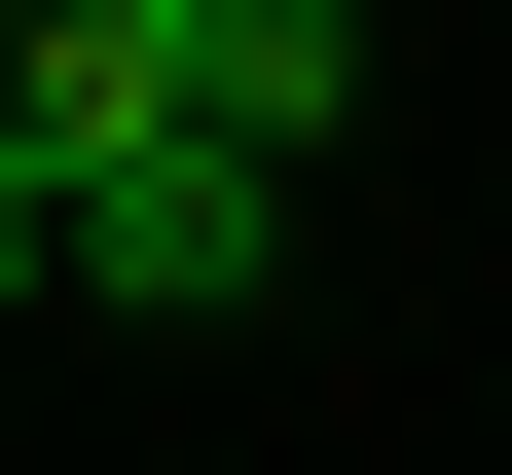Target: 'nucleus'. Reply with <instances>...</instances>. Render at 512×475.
<instances>
[{
  "label": "nucleus",
  "mask_w": 512,
  "mask_h": 475,
  "mask_svg": "<svg viewBox=\"0 0 512 475\" xmlns=\"http://www.w3.org/2000/svg\"><path fill=\"white\" fill-rule=\"evenodd\" d=\"M110 110H147V0H0V147L74 183V147H110Z\"/></svg>",
  "instance_id": "nucleus-3"
},
{
  "label": "nucleus",
  "mask_w": 512,
  "mask_h": 475,
  "mask_svg": "<svg viewBox=\"0 0 512 475\" xmlns=\"http://www.w3.org/2000/svg\"><path fill=\"white\" fill-rule=\"evenodd\" d=\"M37 256H74V293H147V329H220L256 256H293V147H220V110H110V147L37 183Z\"/></svg>",
  "instance_id": "nucleus-1"
},
{
  "label": "nucleus",
  "mask_w": 512,
  "mask_h": 475,
  "mask_svg": "<svg viewBox=\"0 0 512 475\" xmlns=\"http://www.w3.org/2000/svg\"><path fill=\"white\" fill-rule=\"evenodd\" d=\"M0 293H37V147H0Z\"/></svg>",
  "instance_id": "nucleus-4"
},
{
  "label": "nucleus",
  "mask_w": 512,
  "mask_h": 475,
  "mask_svg": "<svg viewBox=\"0 0 512 475\" xmlns=\"http://www.w3.org/2000/svg\"><path fill=\"white\" fill-rule=\"evenodd\" d=\"M147 110H220V147H293V183H330V110H366V0H147Z\"/></svg>",
  "instance_id": "nucleus-2"
}]
</instances>
